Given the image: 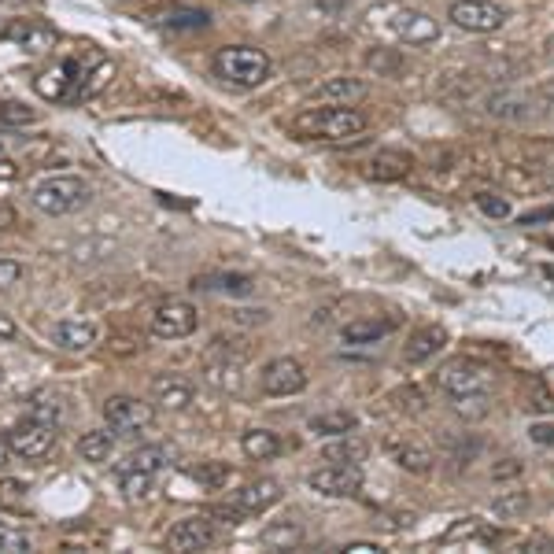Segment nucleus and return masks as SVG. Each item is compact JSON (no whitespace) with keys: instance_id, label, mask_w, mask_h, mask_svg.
<instances>
[{"instance_id":"20e7f679","label":"nucleus","mask_w":554,"mask_h":554,"mask_svg":"<svg viewBox=\"0 0 554 554\" xmlns=\"http://www.w3.org/2000/svg\"><path fill=\"white\" fill-rule=\"evenodd\" d=\"M451 23L466 34H495L506 26V8H499L495 0H455L451 4Z\"/></svg>"},{"instance_id":"cd10ccee","label":"nucleus","mask_w":554,"mask_h":554,"mask_svg":"<svg viewBox=\"0 0 554 554\" xmlns=\"http://www.w3.org/2000/svg\"><path fill=\"white\" fill-rule=\"evenodd\" d=\"M241 451L252 458V462H270V458H277V451H281V440H277V433H270V429H252V433H244Z\"/></svg>"},{"instance_id":"a211bd4d","label":"nucleus","mask_w":554,"mask_h":554,"mask_svg":"<svg viewBox=\"0 0 554 554\" xmlns=\"http://www.w3.org/2000/svg\"><path fill=\"white\" fill-rule=\"evenodd\" d=\"M152 399L167 410H185L193 403V385L178 374H159L156 381H152Z\"/></svg>"},{"instance_id":"aec40b11","label":"nucleus","mask_w":554,"mask_h":554,"mask_svg":"<svg viewBox=\"0 0 554 554\" xmlns=\"http://www.w3.org/2000/svg\"><path fill=\"white\" fill-rule=\"evenodd\" d=\"M370 455V444L355 433L329 436V444L322 447V462H340V466H359Z\"/></svg>"},{"instance_id":"5fc2aeb1","label":"nucleus","mask_w":554,"mask_h":554,"mask_svg":"<svg viewBox=\"0 0 554 554\" xmlns=\"http://www.w3.org/2000/svg\"><path fill=\"white\" fill-rule=\"evenodd\" d=\"M12 462V447H8V436H0V470Z\"/></svg>"},{"instance_id":"a878e982","label":"nucleus","mask_w":554,"mask_h":554,"mask_svg":"<svg viewBox=\"0 0 554 554\" xmlns=\"http://www.w3.org/2000/svg\"><path fill=\"white\" fill-rule=\"evenodd\" d=\"M193 285L207 292H229V296H248L255 289V281L248 274H207V277H196Z\"/></svg>"},{"instance_id":"3c124183","label":"nucleus","mask_w":554,"mask_h":554,"mask_svg":"<svg viewBox=\"0 0 554 554\" xmlns=\"http://www.w3.org/2000/svg\"><path fill=\"white\" fill-rule=\"evenodd\" d=\"M15 174H19V167H15L8 156H0V181H12Z\"/></svg>"},{"instance_id":"de8ad7c7","label":"nucleus","mask_w":554,"mask_h":554,"mask_svg":"<svg viewBox=\"0 0 554 554\" xmlns=\"http://www.w3.org/2000/svg\"><path fill=\"white\" fill-rule=\"evenodd\" d=\"M518 473H521L518 458H506V462H499V466L492 470V477H495V481H506V477H518Z\"/></svg>"},{"instance_id":"423d86ee","label":"nucleus","mask_w":554,"mask_h":554,"mask_svg":"<svg viewBox=\"0 0 554 554\" xmlns=\"http://www.w3.org/2000/svg\"><path fill=\"white\" fill-rule=\"evenodd\" d=\"M436 385L444 388L447 396H462V392H492V370L473 359H451L440 366Z\"/></svg>"},{"instance_id":"412c9836","label":"nucleus","mask_w":554,"mask_h":554,"mask_svg":"<svg viewBox=\"0 0 554 554\" xmlns=\"http://www.w3.org/2000/svg\"><path fill=\"white\" fill-rule=\"evenodd\" d=\"M281 499V484L270 481V477H263V481H252L244 484L241 492H237V499L233 503L241 506L244 514H263V510H270V506Z\"/></svg>"},{"instance_id":"bb28decb","label":"nucleus","mask_w":554,"mask_h":554,"mask_svg":"<svg viewBox=\"0 0 554 554\" xmlns=\"http://www.w3.org/2000/svg\"><path fill=\"white\" fill-rule=\"evenodd\" d=\"M447 543H458V540H481V543H499L503 540V532L492 529V525H484L481 518H462L458 525L444 532Z\"/></svg>"},{"instance_id":"c85d7f7f","label":"nucleus","mask_w":554,"mask_h":554,"mask_svg":"<svg viewBox=\"0 0 554 554\" xmlns=\"http://www.w3.org/2000/svg\"><path fill=\"white\" fill-rule=\"evenodd\" d=\"M314 436H344V433H355V414L348 410H326V414H314L307 422Z\"/></svg>"},{"instance_id":"c756f323","label":"nucleus","mask_w":554,"mask_h":554,"mask_svg":"<svg viewBox=\"0 0 554 554\" xmlns=\"http://www.w3.org/2000/svg\"><path fill=\"white\" fill-rule=\"evenodd\" d=\"M388 451H392V458H396L399 466L407 473H429L433 470V455H429V447L422 444H388Z\"/></svg>"},{"instance_id":"09e8293b","label":"nucleus","mask_w":554,"mask_h":554,"mask_svg":"<svg viewBox=\"0 0 554 554\" xmlns=\"http://www.w3.org/2000/svg\"><path fill=\"white\" fill-rule=\"evenodd\" d=\"M554 207H540V211H529V215L518 218V226H536V222H551Z\"/></svg>"},{"instance_id":"393cba45","label":"nucleus","mask_w":554,"mask_h":554,"mask_svg":"<svg viewBox=\"0 0 554 554\" xmlns=\"http://www.w3.org/2000/svg\"><path fill=\"white\" fill-rule=\"evenodd\" d=\"M26 407H30V418L37 422H49V425H60L67 418V399L60 392H52V388H41L34 396L26 399Z\"/></svg>"},{"instance_id":"f704fd0d","label":"nucleus","mask_w":554,"mask_h":554,"mask_svg":"<svg viewBox=\"0 0 554 554\" xmlns=\"http://www.w3.org/2000/svg\"><path fill=\"white\" fill-rule=\"evenodd\" d=\"M300 525L296 521H277V525H270V529L263 532V543L266 547H274V551H289V547H296L300 543Z\"/></svg>"},{"instance_id":"7c9ffc66","label":"nucleus","mask_w":554,"mask_h":554,"mask_svg":"<svg viewBox=\"0 0 554 554\" xmlns=\"http://www.w3.org/2000/svg\"><path fill=\"white\" fill-rule=\"evenodd\" d=\"M451 410L466 422H481L484 414L492 410V392H462V396H451Z\"/></svg>"},{"instance_id":"6ab92c4d","label":"nucleus","mask_w":554,"mask_h":554,"mask_svg":"<svg viewBox=\"0 0 554 554\" xmlns=\"http://www.w3.org/2000/svg\"><path fill=\"white\" fill-rule=\"evenodd\" d=\"M366 97V82L362 78H351V74H337V78H326V82L314 89V100H326V104H355V100Z\"/></svg>"},{"instance_id":"8fccbe9b","label":"nucleus","mask_w":554,"mask_h":554,"mask_svg":"<svg viewBox=\"0 0 554 554\" xmlns=\"http://www.w3.org/2000/svg\"><path fill=\"white\" fill-rule=\"evenodd\" d=\"M374 551H381V547H377V543H348V547H344V554H374Z\"/></svg>"},{"instance_id":"f3484780","label":"nucleus","mask_w":554,"mask_h":554,"mask_svg":"<svg viewBox=\"0 0 554 554\" xmlns=\"http://www.w3.org/2000/svg\"><path fill=\"white\" fill-rule=\"evenodd\" d=\"M414 170V159L407 152H399V148H381L370 163H366V174L374 181H403Z\"/></svg>"},{"instance_id":"2eb2a0df","label":"nucleus","mask_w":554,"mask_h":554,"mask_svg":"<svg viewBox=\"0 0 554 554\" xmlns=\"http://www.w3.org/2000/svg\"><path fill=\"white\" fill-rule=\"evenodd\" d=\"M211 543H215V525H211L207 518H185L167 532L170 551L193 554V551H207Z\"/></svg>"},{"instance_id":"e433bc0d","label":"nucleus","mask_w":554,"mask_h":554,"mask_svg":"<svg viewBox=\"0 0 554 554\" xmlns=\"http://www.w3.org/2000/svg\"><path fill=\"white\" fill-rule=\"evenodd\" d=\"M189 477H193L196 484H204L207 492H215V488H222V484L229 481V466L226 462H200V466L189 470Z\"/></svg>"},{"instance_id":"39448f33","label":"nucleus","mask_w":554,"mask_h":554,"mask_svg":"<svg viewBox=\"0 0 554 554\" xmlns=\"http://www.w3.org/2000/svg\"><path fill=\"white\" fill-rule=\"evenodd\" d=\"M104 422L111 425V433H145V429H152V422H156V410H152V403H145V399L137 396H111L108 403H104Z\"/></svg>"},{"instance_id":"13d9d810","label":"nucleus","mask_w":554,"mask_h":554,"mask_svg":"<svg viewBox=\"0 0 554 554\" xmlns=\"http://www.w3.org/2000/svg\"><path fill=\"white\" fill-rule=\"evenodd\" d=\"M0 156H4V145H0Z\"/></svg>"},{"instance_id":"4d7b16f0","label":"nucleus","mask_w":554,"mask_h":554,"mask_svg":"<svg viewBox=\"0 0 554 554\" xmlns=\"http://www.w3.org/2000/svg\"><path fill=\"white\" fill-rule=\"evenodd\" d=\"M543 244H547V248H551V252H554V237H547V241H543Z\"/></svg>"},{"instance_id":"473e14b6","label":"nucleus","mask_w":554,"mask_h":554,"mask_svg":"<svg viewBox=\"0 0 554 554\" xmlns=\"http://www.w3.org/2000/svg\"><path fill=\"white\" fill-rule=\"evenodd\" d=\"M108 455H111V433H104V429H93V433H85L78 440V458L82 462H108Z\"/></svg>"},{"instance_id":"f8f14e48","label":"nucleus","mask_w":554,"mask_h":554,"mask_svg":"<svg viewBox=\"0 0 554 554\" xmlns=\"http://www.w3.org/2000/svg\"><path fill=\"white\" fill-rule=\"evenodd\" d=\"M307 388V366L296 359H274L270 366L263 370V392L266 396H296Z\"/></svg>"},{"instance_id":"b1692460","label":"nucleus","mask_w":554,"mask_h":554,"mask_svg":"<svg viewBox=\"0 0 554 554\" xmlns=\"http://www.w3.org/2000/svg\"><path fill=\"white\" fill-rule=\"evenodd\" d=\"M399 326V318H359V322H351V326L340 329V337L344 344H377L381 337H388L392 329Z\"/></svg>"},{"instance_id":"c03bdc74","label":"nucleus","mask_w":554,"mask_h":554,"mask_svg":"<svg viewBox=\"0 0 554 554\" xmlns=\"http://www.w3.org/2000/svg\"><path fill=\"white\" fill-rule=\"evenodd\" d=\"M0 551H30V532L0 525Z\"/></svg>"},{"instance_id":"0eeeda50","label":"nucleus","mask_w":554,"mask_h":554,"mask_svg":"<svg viewBox=\"0 0 554 554\" xmlns=\"http://www.w3.org/2000/svg\"><path fill=\"white\" fill-rule=\"evenodd\" d=\"M148 329L163 340H181V337H193L196 329H200V311H196L193 303L185 300H167L159 303L152 318H148Z\"/></svg>"},{"instance_id":"f03ea898","label":"nucleus","mask_w":554,"mask_h":554,"mask_svg":"<svg viewBox=\"0 0 554 554\" xmlns=\"http://www.w3.org/2000/svg\"><path fill=\"white\" fill-rule=\"evenodd\" d=\"M211 67H215V74L222 82L237 85V89H255V85H263L270 78V71H274L270 56L259 49H248V45H226V49H218Z\"/></svg>"},{"instance_id":"ea45409f","label":"nucleus","mask_w":554,"mask_h":554,"mask_svg":"<svg viewBox=\"0 0 554 554\" xmlns=\"http://www.w3.org/2000/svg\"><path fill=\"white\" fill-rule=\"evenodd\" d=\"M366 67L377 74H385V78H396V74H403V56H399L396 49H374L366 56Z\"/></svg>"},{"instance_id":"4be33fe9","label":"nucleus","mask_w":554,"mask_h":554,"mask_svg":"<svg viewBox=\"0 0 554 554\" xmlns=\"http://www.w3.org/2000/svg\"><path fill=\"white\" fill-rule=\"evenodd\" d=\"M111 78H115V63H111V60H97V67H93V71L85 67L67 104H85V100L100 97V93H104V89L111 85Z\"/></svg>"},{"instance_id":"1a4fd4ad","label":"nucleus","mask_w":554,"mask_h":554,"mask_svg":"<svg viewBox=\"0 0 554 554\" xmlns=\"http://www.w3.org/2000/svg\"><path fill=\"white\" fill-rule=\"evenodd\" d=\"M0 41L4 45H15L19 52L26 56H41V52L56 49V30L45 23H37V19H15L0 30Z\"/></svg>"},{"instance_id":"a19ab883","label":"nucleus","mask_w":554,"mask_h":554,"mask_svg":"<svg viewBox=\"0 0 554 554\" xmlns=\"http://www.w3.org/2000/svg\"><path fill=\"white\" fill-rule=\"evenodd\" d=\"M37 122V111L23 100H0V126H30Z\"/></svg>"},{"instance_id":"5701e85b","label":"nucleus","mask_w":554,"mask_h":554,"mask_svg":"<svg viewBox=\"0 0 554 554\" xmlns=\"http://www.w3.org/2000/svg\"><path fill=\"white\" fill-rule=\"evenodd\" d=\"M52 340H56V348H63V351H89L97 344V326H93V322L67 318V322H60V326L52 329Z\"/></svg>"},{"instance_id":"79ce46f5","label":"nucleus","mask_w":554,"mask_h":554,"mask_svg":"<svg viewBox=\"0 0 554 554\" xmlns=\"http://www.w3.org/2000/svg\"><path fill=\"white\" fill-rule=\"evenodd\" d=\"M0 510H12V514H23L26 510V484L8 477L0 481Z\"/></svg>"},{"instance_id":"ddd939ff","label":"nucleus","mask_w":554,"mask_h":554,"mask_svg":"<svg viewBox=\"0 0 554 554\" xmlns=\"http://www.w3.org/2000/svg\"><path fill=\"white\" fill-rule=\"evenodd\" d=\"M85 63L78 60V56H67L63 63H56L52 71H45L41 78H37V93L45 100H60V104H67L74 93V85H78V78H82Z\"/></svg>"},{"instance_id":"6e6d98bb","label":"nucleus","mask_w":554,"mask_h":554,"mask_svg":"<svg viewBox=\"0 0 554 554\" xmlns=\"http://www.w3.org/2000/svg\"><path fill=\"white\" fill-rule=\"evenodd\" d=\"M340 4H344V0H318V8H326V12L329 8H340Z\"/></svg>"},{"instance_id":"a18cd8bd","label":"nucleus","mask_w":554,"mask_h":554,"mask_svg":"<svg viewBox=\"0 0 554 554\" xmlns=\"http://www.w3.org/2000/svg\"><path fill=\"white\" fill-rule=\"evenodd\" d=\"M23 281V263H15V259H0V289H12Z\"/></svg>"},{"instance_id":"37998d69","label":"nucleus","mask_w":554,"mask_h":554,"mask_svg":"<svg viewBox=\"0 0 554 554\" xmlns=\"http://www.w3.org/2000/svg\"><path fill=\"white\" fill-rule=\"evenodd\" d=\"M477 207H481L488 218H510V200H503V196H495V193H481L477 196Z\"/></svg>"},{"instance_id":"603ef678","label":"nucleus","mask_w":554,"mask_h":554,"mask_svg":"<svg viewBox=\"0 0 554 554\" xmlns=\"http://www.w3.org/2000/svg\"><path fill=\"white\" fill-rule=\"evenodd\" d=\"M111 348H115V355H119V351H122V355H133V351H137V344H133V340L130 337H115V340H111Z\"/></svg>"},{"instance_id":"6e6552de","label":"nucleus","mask_w":554,"mask_h":554,"mask_svg":"<svg viewBox=\"0 0 554 554\" xmlns=\"http://www.w3.org/2000/svg\"><path fill=\"white\" fill-rule=\"evenodd\" d=\"M241 340H229V337H218L211 348H207V374L211 381L222 388H233L241 381V366L248 359V348H237Z\"/></svg>"},{"instance_id":"c9c22d12","label":"nucleus","mask_w":554,"mask_h":554,"mask_svg":"<svg viewBox=\"0 0 554 554\" xmlns=\"http://www.w3.org/2000/svg\"><path fill=\"white\" fill-rule=\"evenodd\" d=\"M167 466V451L163 447H137L122 470H141V473H159Z\"/></svg>"},{"instance_id":"7ed1b4c3","label":"nucleus","mask_w":554,"mask_h":554,"mask_svg":"<svg viewBox=\"0 0 554 554\" xmlns=\"http://www.w3.org/2000/svg\"><path fill=\"white\" fill-rule=\"evenodd\" d=\"M85 204H89V185H85L82 178H71V174L45 178L34 189V207L52 218L74 215V211H82Z\"/></svg>"},{"instance_id":"58836bf2","label":"nucleus","mask_w":554,"mask_h":554,"mask_svg":"<svg viewBox=\"0 0 554 554\" xmlns=\"http://www.w3.org/2000/svg\"><path fill=\"white\" fill-rule=\"evenodd\" d=\"M532 506V499H529V492H503L499 499L492 503V510L499 514L503 521H510V518H521L525 510Z\"/></svg>"},{"instance_id":"f257e3e1","label":"nucleus","mask_w":554,"mask_h":554,"mask_svg":"<svg viewBox=\"0 0 554 554\" xmlns=\"http://www.w3.org/2000/svg\"><path fill=\"white\" fill-rule=\"evenodd\" d=\"M366 130V115L344 104H329V108H311L296 115L292 133L300 141H348L355 133Z\"/></svg>"},{"instance_id":"9d476101","label":"nucleus","mask_w":554,"mask_h":554,"mask_svg":"<svg viewBox=\"0 0 554 554\" xmlns=\"http://www.w3.org/2000/svg\"><path fill=\"white\" fill-rule=\"evenodd\" d=\"M52 444H56V433H52L49 422H37V418H30V422H19L8 429V447H12V455L19 458H41L49 455Z\"/></svg>"},{"instance_id":"dca6fc26","label":"nucleus","mask_w":554,"mask_h":554,"mask_svg":"<svg viewBox=\"0 0 554 554\" xmlns=\"http://www.w3.org/2000/svg\"><path fill=\"white\" fill-rule=\"evenodd\" d=\"M444 344H447V329L444 326L418 329V333L407 340V348H403V362H410V366H422V362H429L433 355H440Z\"/></svg>"},{"instance_id":"9b49d317","label":"nucleus","mask_w":554,"mask_h":554,"mask_svg":"<svg viewBox=\"0 0 554 554\" xmlns=\"http://www.w3.org/2000/svg\"><path fill=\"white\" fill-rule=\"evenodd\" d=\"M311 488L318 495H329V499H348L362 488V470L359 466H340V462H329L322 470H314L311 477Z\"/></svg>"},{"instance_id":"4468645a","label":"nucleus","mask_w":554,"mask_h":554,"mask_svg":"<svg viewBox=\"0 0 554 554\" xmlns=\"http://www.w3.org/2000/svg\"><path fill=\"white\" fill-rule=\"evenodd\" d=\"M392 30H396V37L403 41V45H414V49H418V45H433L436 37H440V23H436L433 15L414 12V8L396 12Z\"/></svg>"},{"instance_id":"4c0bfd02","label":"nucleus","mask_w":554,"mask_h":554,"mask_svg":"<svg viewBox=\"0 0 554 554\" xmlns=\"http://www.w3.org/2000/svg\"><path fill=\"white\" fill-rule=\"evenodd\" d=\"M163 26H170V30H207L211 15L200 12V8H178V12H170L163 19Z\"/></svg>"},{"instance_id":"864d4df0","label":"nucleus","mask_w":554,"mask_h":554,"mask_svg":"<svg viewBox=\"0 0 554 554\" xmlns=\"http://www.w3.org/2000/svg\"><path fill=\"white\" fill-rule=\"evenodd\" d=\"M0 337H4V340L15 337V322L8 318V314H0Z\"/></svg>"},{"instance_id":"2f4dec72","label":"nucleus","mask_w":554,"mask_h":554,"mask_svg":"<svg viewBox=\"0 0 554 554\" xmlns=\"http://www.w3.org/2000/svg\"><path fill=\"white\" fill-rule=\"evenodd\" d=\"M119 484H122V495L130 499V503H141L152 495L156 488V473H141V470H122L119 473Z\"/></svg>"},{"instance_id":"49530a36","label":"nucleus","mask_w":554,"mask_h":554,"mask_svg":"<svg viewBox=\"0 0 554 554\" xmlns=\"http://www.w3.org/2000/svg\"><path fill=\"white\" fill-rule=\"evenodd\" d=\"M529 436H532V444L554 447V425H547V422L532 425V429H529Z\"/></svg>"},{"instance_id":"72a5a7b5","label":"nucleus","mask_w":554,"mask_h":554,"mask_svg":"<svg viewBox=\"0 0 554 554\" xmlns=\"http://www.w3.org/2000/svg\"><path fill=\"white\" fill-rule=\"evenodd\" d=\"M529 100L518 97V93H495L492 100H488V115H495V119H525L529 115Z\"/></svg>"}]
</instances>
